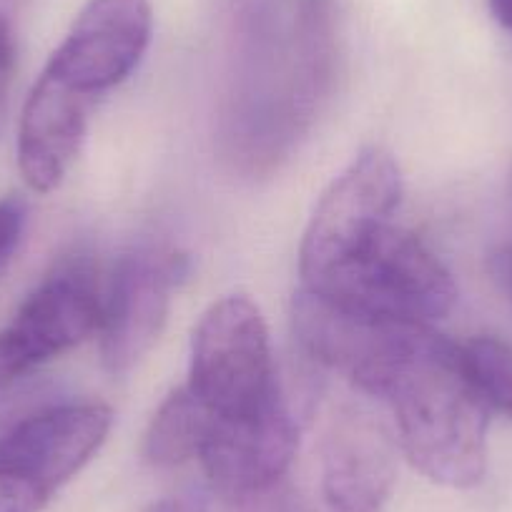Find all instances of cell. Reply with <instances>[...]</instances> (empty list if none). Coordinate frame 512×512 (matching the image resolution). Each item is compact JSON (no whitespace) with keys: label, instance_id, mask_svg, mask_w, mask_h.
<instances>
[{"label":"cell","instance_id":"8992f818","mask_svg":"<svg viewBox=\"0 0 512 512\" xmlns=\"http://www.w3.org/2000/svg\"><path fill=\"white\" fill-rule=\"evenodd\" d=\"M292 319L304 352L369 397L382 395L397 364L432 327L354 312L309 289L294 297Z\"/></svg>","mask_w":512,"mask_h":512},{"label":"cell","instance_id":"9c48e42d","mask_svg":"<svg viewBox=\"0 0 512 512\" xmlns=\"http://www.w3.org/2000/svg\"><path fill=\"white\" fill-rule=\"evenodd\" d=\"M151 31V0H91L53 51L46 71L93 98L134 73Z\"/></svg>","mask_w":512,"mask_h":512},{"label":"cell","instance_id":"ffe728a7","mask_svg":"<svg viewBox=\"0 0 512 512\" xmlns=\"http://www.w3.org/2000/svg\"><path fill=\"white\" fill-rule=\"evenodd\" d=\"M490 11L502 28L512 31V0H490Z\"/></svg>","mask_w":512,"mask_h":512},{"label":"cell","instance_id":"e0dca14e","mask_svg":"<svg viewBox=\"0 0 512 512\" xmlns=\"http://www.w3.org/2000/svg\"><path fill=\"white\" fill-rule=\"evenodd\" d=\"M13 73H16V38H13V31L6 18L0 16V128H3V121H6Z\"/></svg>","mask_w":512,"mask_h":512},{"label":"cell","instance_id":"52a82bcc","mask_svg":"<svg viewBox=\"0 0 512 512\" xmlns=\"http://www.w3.org/2000/svg\"><path fill=\"white\" fill-rule=\"evenodd\" d=\"M101 297L86 262H66L48 274L0 329V390L98 332Z\"/></svg>","mask_w":512,"mask_h":512},{"label":"cell","instance_id":"3957f363","mask_svg":"<svg viewBox=\"0 0 512 512\" xmlns=\"http://www.w3.org/2000/svg\"><path fill=\"white\" fill-rule=\"evenodd\" d=\"M302 289L354 312L412 324L437 322L457 302L455 279L445 264L425 241L392 221L339 267Z\"/></svg>","mask_w":512,"mask_h":512},{"label":"cell","instance_id":"7a4b0ae2","mask_svg":"<svg viewBox=\"0 0 512 512\" xmlns=\"http://www.w3.org/2000/svg\"><path fill=\"white\" fill-rule=\"evenodd\" d=\"M412 467L445 487L477 485L487 467V407L462 367L460 344L427 329L397 364L382 397Z\"/></svg>","mask_w":512,"mask_h":512},{"label":"cell","instance_id":"30bf717a","mask_svg":"<svg viewBox=\"0 0 512 512\" xmlns=\"http://www.w3.org/2000/svg\"><path fill=\"white\" fill-rule=\"evenodd\" d=\"M111 422V410L98 402L38 410L3 432L0 465L53 495L96 455Z\"/></svg>","mask_w":512,"mask_h":512},{"label":"cell","instance_id":"ac0fdd59","mask_svg":"<svg viewBox=\"0 0 512 512\" xmlns=\"http://www.w3.org/2000/svg\"><path fill=\"white\" fill-rule=\"evenodd\" d=\"M146 512H209V507H206L204 495H199V492H179V495L159 500Z\"/></svg>","mask_w":512,"mask_h":512},{"label":"cell","instance_id":"5b68a950","mask_svg":"<svg viewBox=\"0 0 512 512\" xmlns=\"http://www.w3.org/2000/svg\"><path fill=\"white\" fill-rule=\"evenodd\" d=\"M402 201V171L382 146H369L329 184L309 219L299 249L302 287L349 259L384 224Z\"/></svg>","mask_w":512,"mask_h":512},{"label":"cell","instance_id":"ba28073f","mask_svg":"<svg viewBox=\"0 0 512 512\" xmlns=\"http://www.w3.org/2000/svg\"><path fill=\"white\" fill-rule=\"evenodd\" d=\"M186 274L189 259L164 246H139L118 259L98 322L108 372H128L151 352L169 317L174 289Z\"/></svg>","mask_w":512,"mask_h":512},{"label":"cell","instance_id":"9a60e30c","mask_svg":"<svg viewBox=\"0 0 512 512\" xmlns=\"http://www.w3.org/2000/svg\"><path fill=\"white\" fill-rule=\"evenodd\" d=\"M462 367L487 410L512 420V347L497 337L460 344Z\"/></svg>","mask_w":512,"mask_h":512},{"label":"cell","instance_id":"7c38bea8","mask_svg":"<svg viewBox=\"0 0 512 512\" xmlns=\"http://www.w3.org/2000/svg\"><path fill=\"white\" fill-rule=\"evenodd\" d=\"M395 437L359 407H344L322 442V490L332 512H382L397 475Z\"/></svg>","mask_w":512,"mask_h":512},{"label":"cell","instance_id":"5bb4252c","mask_svg":"<svg viewBox=\"0 0 512 512\" xmlns=\"http://www.w3.org/2000/svg\"><path fill=\"white\" fill-rule=\"evenodd\" d=\"M211 415L189 387L171 392L161 402L144 437V457L156 467H176L199 460Z\"/></svg>","mask_w":512,"mask_h":512},{"label":"cell","instance_id":"d6986e66","mask_svg":"<svg viewBox=\"0 0 512 512\" xmlns=\"http://www.w3.org/2000/svg\"><path fill=\"white\" fill-rule=\"evenodd\" d=\"M492 272H495L497 282L505 289L507 297L512 299V244L500 246V249L492 254Z\"/></svg>","mask_w":512,"mask_h":512},{"label":"cell","instance_id":"6da1fadb","mask_svg":"<svg viewBox=\"0 0 512 512\" xmlns=\"http://www.w3.org/2000/svg\"><path fill=\"white\" fill-rule=\"evenodd\" d=\"M334 83L327 13L314 0L246 33L221 93L219 144L244 176L277 171L309 134Z\"/></svg>","mask_w":512,"mask_h":512},{"label":"cell","instance_id":"2e32d148","mask_svg":"<svg viewBox=\"0 0 512 512\" xmlns=\"http://www.w3.org/2000/svg\"><path fill=\"white\" fill-rule=\"evenodd\" d=\"M23 224H26V209L18 199L0 201V269L6 267L11 254L21 241Z\"/></svg>","mask_w":512,"mask_h":512},{"label":"cell","instance_id":"277c9868","mask_svg":"<svg viewBox=\"0 0 512 512\" xmlns=\"http://www.w3.org/2000/svg\"><path fill=\"white\" fill-rule=\"evenodd\" d=\"M189 392L219 420H246L282 402L262 312L244 294L206 309L191 339Z\"/></svg>","mask_w":512,"mask_h":512},{"label":"cell","instance_id":"4fadbf2b","mask_svg":"<svg viewBox=\"0 0 512 512\" xmlns=\"http://www.w3.org/2000/svg\"><path fill=\"white\" fill-rule=\"evenodd\" d=\"M91 96L43 71L18 126V169L38 194H51L71 171L86 139Z\"/></svg>","mask_w":512,"mask_h":512},{"label":"cell","instance_id":"8fae6325","mask_svg":"<svg viewBox=\"0 0 512 512\" xmlns=\"http://www.w3.org/2000/svg\"><path fill=\"white\" fill-rule=\"evenodd\" d=\"M297 445L299 427L282 400L246 420H219L211 415L199 460L221 495L244 500L282 480L297 455Z\"/></svg>","mask_w":512,"mask_h":512}]
</instances>
